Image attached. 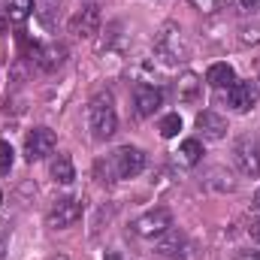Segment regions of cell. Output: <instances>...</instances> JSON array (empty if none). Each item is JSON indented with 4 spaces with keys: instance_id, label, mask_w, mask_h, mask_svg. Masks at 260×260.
Listing matches in <instances>:
<instances>
[{
    "instance_id": "23",
    "label": "cell",
    "mask_w": 260,
    "mask_h": 260,
    "mask_svg": "<svg viewBox=\"0 0 260 260\" xmlns=\"http://www.w3.org/2000/svg\"><path fill=\"white\" fill-rule=\"evenodd\" d=\"M227 3H230V9L239 12V15H248V12H254L260 6V0H227Z\"/></svg>"
},
{
    "instance_id": "19",
    "label": "cell",
    "mask_w": 260,
    "mask_h": 260,
    "mask_svg": "<svg viewBox=\"0 0 260 260\" xmlns=\"http://www.w3.org/2000/svg\"><path fill=\"white\" fill-rule=\"evenodd\" d=\"M157 130H160V136H164V139L179 136V130H182V115H179V112L164 115V118H160V124H157Z\"/></svg>"
},
{
    "instance_id": "1",
    "label": "cell",
    "mask_w": 260,
    "mask_h": 260,
    "mask_svg": "<svg viewBox=\"0 0 260 260\" xmlns=\"http://www.w3.org/2000/svg\"><path fill=\"white\" fill-rule=\"evenodd\" d=\"M145 170V151L121 145L109 154V160H97V179L100 182H118V179H133Z\"/></svg>"
},
{
    "instance_id": "29",
    "label": "cell",
    "mask_w": 260,
    "mask_h": 260,
    "mask_svg": "<svg viewBox=\"0 0 260 260\" xmlns=\"http://www.w3.org/2000/svg\"><path fill=\"white\" fill-rule=\"evenodd\" d=\"M106 260H121V254H115V251H109V254H106Z\"/></svg>"
},
{
    "instance_id": "21",
    "label": "cell",
    "mask_w": 260,
    "mask_h": 260,
    "mask_svg": "<svg viewBox=\"0 0 260 260\" xmlns=\"http://www.w3.org/2000/svg\"><path fill=\"white\" fill-rule=\"evenodd\" d=\"M209 182H212V185H215L218 191H233V188H236L233 176H230V173H227L224 167H215V170H212V179H209Z\"/></svg>"
},
{
    "instance_id": "18",
    "label": "cell",
    "mask_w": 260,
    "mask_h": 260,
    "mask_svg": "<svg viewBox=\"0 0 260 260\" xmlns=\"http://www.w3.org/2000/svg\"><path fill=\"white\" fill-rule=\"evenodd\" d=\"M30 12H34V0H6V18L9 21L21 24L30 18Z\"/></svg>"
},
{
    "instance_id": "3",
    "label": "cell",
    "mask_w": 260,
    "mask_h": 260,
    "mask_svg": "<svg viewBox=\"0 0 260 260\" xmlns=\"http://www.w3.org/2000/svg\"><path fill=\"white\" fill-rule=\"evenodd\" d=\"M154 49H157V55L167 58L170 64L188 61V55H191V46H188V40H185V34H182V27H179L176 21L160 24V30L154 34Z\"/></svg>"
},
{
    "instance_id": "6",
    "label": "cell",
    "mask_w": 260,
    "mask_h": 260,
    "mask_svg": "<svg viewBox=\"0 0 260 260\" xmlns=\"http://www.w3.org/2000/svg\"><path fill=\"white\" fill-rule=\"evenodd\" d=\"M82 218V200L79 197H61L52 209H49V227H55V230H67V227H73L76 221Z\"/></svg>"
},
{
    "instance_id": "24",
    "label": "cell",
    "mask_w": 260,
    "mask_h": 260,
    "mask_svg": "<svg viewBox=\"0 0 260 260\" xmlns=\"http://www.w3.org/2000/svg\"><path fill=\"white\" fill-rule=\"evenodd\" d=\"M191 3H194L197 9H203V12H215V9H218L221 3H227V0H191Z\"/></svg>"
},
{
    "instance_id": "17",
    "label": "cell",
    "mask_w": 260,
    "mask_h": 260,
    "mask_svg": "<svg viewBox=\"0 0 260 260\" xmlns=\"http://www.w3.org/2000/svg\"><path fill=\"white\" fill-rule=\"evenodd\" d=\"M52 179L61 182V185H70V182L76 179V167H73L70 154H58V157L52 160Z\"/></svg>"
},
{
    "instance_id": "9",
    "label": "cell",
    "mask_w": 260,
    "mask_h": 260,
    "mask_svg": "<svg viewBox=\"0 0 260 260\" xmlns=\"http://www.w3.org/2000/svg\"><path fill=\"white\" fill-rule=\"evenodd\" d=\"M160 103H164L160 88H154V85H148V82H139V85L133 88V106H136V115H139V118L154 115V112L160 109Z\"/></svg>"
},
{
    "instance_id": "15",
    "label": "cell",
    "mask_w": 260,
    "mask_h": 260,
    "mask_svg": "<svg viewBox=\"0 0 260 260\" xmlns=\"http://www.w3.org/2000/svg\"><path fill=\"white\" fill-rule=\"evenodd\" d=\"M206 82H209L212 88H230V85L236 82V73H233L230 64H212L206 70Z\"/></svg>"
},
{
    "instance_id": "28",
    "label": "cell",
    "mask_w": 260,
    "mask_h": 260,
    "mask_svg": "<svg viewBox=\"0 0 260 260\" xmlns=\"http://www.w3.org/2000/svg\"><path fill=\"white\" fill-rule=\"evenodd\" d=\"M0 260H6V242H0Z\"/></svg>"
},
{
    "instance_id": "12",
    "label": "cell",
    "mask_w": 260,
    "mask_h": 260,
    "mask_svg": "<svg viewBox=\"0 0 260 260\" xmlns=\"http://www.w3.org/2000/svg\"><path fill=\"white\" fill-rule=\"evenodd\" d=\"M176 94H179V103H200V97H203V82H200V76L197 73H182V79H179V85H176Z\"/></svg>"
},
{
    "instance_id": "8",
    "label": "cell",
    "mask_w": 260,
    "mask_h": 260,
    "mask_svg": "<svg viewBox=\"0 0 260 260\" xmlns=\"http://www.w3.org/2000/svg\"><path fill=\"white\" fill-rule=\"evenodd\" d=\"M97 30H100V6H97V3L82 6V9L70 18V34L79 37V40H91Z\"/></svg>"
},
{
    "instance_id": "4",
    "label": "cell",
    "mask_w": 260,
    "mask_h": 260,
    "mask_svg": "<svg viewBox=\"0 0 260 260\" xmlns=\"http://www.w3.org/2000/svg\"><path fill=\"white\" fill-rule=\"evenodd\" d=\"M170 227H173V215H170V209H164V206H157V209H151V212H145V215H139V218L133 221V233L142 236V239H157V236H164Z\"/></svg>"
},
{
    "instance_id": "16",
    "label": "cell",
    "mask_w": 260,
    "mask_h": 260,
    "mask_svg": "<svg viewBox=\"0 0 260 260\" xmlns=\"http://www.w3.org/2000/svg\"><path fill=\"white\" fill-rule=\"evenodd\" d=\"M176 160H179L182 167H197V164L203 160V142H200V139H185V142L179 145V151H176Z\"/></svg>"
},
{
    "instance_id": "2",
    "label": "cell",
    "mask_w": 260,
    "mask_h": 260,
    "mask_svg": "<svg viewBox=\"0 0 260 260\" xmlns=\"http://www.w3.org/2000/svg\"><path fill=\"white\" fill-rule=\"evenodd\" d=\"M88 124H91V133L94 139H109L115 136L118 130V115H115V106H112V97L109 94H97L91 103H88Z\"/></svg>"
},
{
    "instance_id": "30",
    "label": "cell",
    "mask_w": 260,
    "mask_h": 260,
    "mask_svg": "<svg viewBox=\"0 0 260 260\" xmlns=\"http://www.w3.org/2000/svg\"><path fill=\"white\" fill-rule=\"evenodd\" d=\"M254 206H257V209H260V191H257V194H254Z\"/></svg>"
},
{
    "instance_id": "13",
    "label": "cell",
    "mask_w": 260,
    "mask_h": 260,
    "mask_svg": "<svg viewBox=\"0 0 260 260\" xmlns=\"http://www.w3.org/2000/svg\"><path fill=\"white\" fill-rule=\"evenodd\" d=\"M67 61V49L61 43H49V46H40V55H37V64L40 70H46V73H55L58 67H64Z\"/></svg>"
},
{
    "instance_id": "25",
    "label": "cell",
    "mask_w": 260,
    "mask_h": 260,
    "mask_svg": "<svg viewBox=\"0 0 260 260\" xmlns=\"http://www.w3.org/2000/svg\"><path fill=\"white\" fill-rule=\"evenodd\" d=\"M233 260H260V251H239Z\"/></svg>"
},
{
    "instance_id": "20",
    "label": "cell",
    "mask_w": 260,
    "mask_h": 260,
    "mask_svg": "<svg viewBox=\"0 0 260 260\" xmlns=\"http://www.w3.org/2000/svg\"><path fill=\"white\" fill-rule=\"evenodd\" d=\"M239 43L242 46H260V21H245L239 27Z\"/></svg>"
},
{
    "instance_id": "10",
    "label": "cell",
    "mask_w": 260,
    "mask_h": 260,
    "mask_svg": "<svg viewBox=\"0 0 260 260\" xmlns=\"http://www.w3.org/2000/svg\"><path fill=\"white\" fill-rule=\"evenodd\" d=\"M254 100H257L254 82H233L227 88V106L233 112H251L254 109Z\"/></svg>"
},
{
    "instance_id": "22",
    "label": "cell",
    "mask_w": 260,
    "mask_h": 260,
    "mask_svg": "<svg viewBox=\"0 0 260 260\" xmlns=\"http://www.w3.org/2000/svg\"><path fill=\"white\" fill-rule=\"evenodd\" d=\"M12 145L6 142V139H0V176H6L9 170H12Z\"/></svg>"
},
{
    "instance_id": "5",
    "label": "cell",
    "mask_w": 260,
    "mask_h": 260,
    "mask_svg": "<svg viewBox=\"0 0 260 260\" xmlns=\"http://www.w3.org/2000/svg\"><path fill=\"white\" fill-rule=\"evenodd\" d=\"M233 160H236V167H239L242 176L257 179L260 176V145H257V139H251V136L236 139V145H233Z\"/></svg>"
},
{
    "instance_id": "26",
    "label": "cell",
    "mask_w": 260,
    "mask_h": 260,
    "mask_svg": "<svg viewBox=\"0 0 260 260\" xmlns=\"http://www.w3.org/2000/svg\"><path fill=\"white\" fill-rule=\"evenodd\" d=\"M251 236H254V239L260 242V218L254 221V224H251Z\"/></svg>"
},
{
    "instance_id": "27",
    "label": "cell",
    "mask_w": 260,
    "mask_h": 260,
    "mask_svg": "<svg viewBox=\"0 0 260 260\" xmlns=\"http://www.w3.org/2000/svg\"><path fill=\"white\" fill-rule=\"evenodd\" d=\"M6 21H9V18H6V15H0V37L6 34Z\"/></svg>"
},
{
    "instance_id": "11",
    "label": "cell",
    "mask_w": 260,
    "mask_h": 260,
    "mask_svg": "<svg viewBox=\"0 0 260 260\" xmlns=\"http://www.w3.org/2000/svg\"><path fill=\"white\" fill-rule=\"evenodd\" d=\"M197 130L203 133V139L218 142V139H224V136H227V118H221L218 112L206 109V112H200V115H197Z\"/></svg>"
},
{
    "instance_id": "14",
    "label": "cell",
    "mask_w": 260,
    "mask_h": 260,
    "mask_svg": "<svg viewBox=\"0 0 260 260\" xmlns=\"http://www.w3.org/2000/svg\"><path fill=\"white\" fill-rule=\"evenodd\" d=\"M185 245L188 242L179 230H167L164 236H157V254H164V257H179L185 251Z\"/></svg>"
},
{
    "instance_id": "31",
    "label": "cell",
    "mask_w": 260,
    "mask_h": 260,
    "mask_svg": "<svg viewBox=\"0 0 260 260\" xmlns=\"http://www.w3.org/2000/svg\"><path fill=\"white\" fill-rule=\"evenodd\" d=\"M0 206H3V191H0Z\"/></svg>"
},
{
    "instance_id": "7",
    "label": "cell",
    "mask_w": 260,
    "mask_h": 260,
    "mask_svg": "<svg viewBox=\"0 0 260 260\" xmlns=\"http://www.w3.org/2000/svg\"><path fill=\"white\" fill-rule=\"evenodd\" d=\"M55 145H58V139H55V133L49 127H34L27 133V139H24V157L34 164V160H43V157H49L52 151H55Z\"/></svg>"
}]
</instances>
